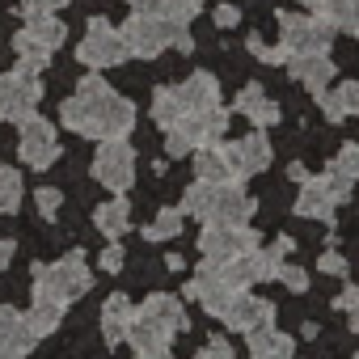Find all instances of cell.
<instances>
[{"label":"cell","mask_w":359,"mask_h":359,"mask_svg":"<svg viewBox=\"0 0 359 359\" xmlns=\"http://www.w3.org/2000/svg\"><path fill=\"white\" fill-rule=\"evenodd\" d=\"M245 47H250V55H258L262 64H287V47H283V43L271 47V43H262V39L254 34V39H245Z\"/></svg>","instance_id":"cell-35"},{"label":"cell","mask_w":359,"mask_h":359,"mask_svg":"<svg viewBox=\"0 0 359 359\" xmlns=\"http://www.w3.org/2000/svg\"><path fill=\"white\" fill-rule=\"evenodd\" d=\"M254 245H262V237L250 224H203V237H199V250L208 262H229L237 254H250Z\"/></svg>","instance_id":"cell-10"},{"label":"cell","mask_w":359,"mask_h":359,"mask_svg":"<svg viewBox=\"0 0 359 359\" xmlns=\"http://www.w3.org/2000/svg\"><path fill=\"white\" fill-rule=\"evenodd\" d=\"M275 279H279V283H287L292 292H309V271H304V266H287V262H283Z\"/></svg>","instance_id":"cell-38"},{"label":"cell","mask_w":359,"mask_h":359,"mask_svg":"<svg viewBox=\"0 0 359 359\" xmlns=\"http://www.w3.org/2000/svg\"><path fill=\"white\" fill-rule=\"evenodd\" d=\"M60 321H64V304H51V300H34V309L26 313V330L34 334V342L47 338V334H55Z\"/></svg>","instance_id":"cell-30"},{"label":"cell","mask_w":359,"mask_h":359,"mask_svg":"<svg viewBox=\"0 0 359 359\" xmlns=\"http://www.w3.org/2000/svg\"><path fill=\"white\" fill-rule=\"evenodd\" d=\"M131 321H135V304H131L123 292H114V296L102 304V334H106V346H118V342H127V334H131Z\"/></svg>","instance_id":"cell-18"},{"label":"cell","mask_w":359,"mask_h":359,"mask_svg":"<svg viewBox=\"0 0 359 359\" xmlns=\"http://www.w3.org/2000/svg\"><path fill=\"white\" fill-rule=\"evenodd\" d=\"M187 114V106H182V93H177V85H161L156 93H152V118L169 131L177 118Z\"/></svg>","instance_id":"cell-29"},{"label":"cell","mask_w":359,"mask_h":359,"mask_svg":"<svg viewBox=\"0 0 359 359\" xmlns=\"http://www.w3.org/2000/svg\"><path fill=\"white\" fill-rule=\"evenodd\" d=\"M34 346V334L26 330V313L0 304V359H26Z\"/></svg>","instance_id":"cell-17"},{"label":"cell","mask_w":359,"mask_h":359,"mask_svg":"<svg viewBox=\"0 0 359 359\" xmlns=\"http://www.w3.org/2000/svg\"><path fill=\"white\" fill-rule=\"evenodd\" d=\"M199 359H233V342H229L224 334H212L208 346L199 351Z\"/></svg>","instance_id":"cell-40"},{"label":"cell","mask_w":359,"mask_h":359,"mask_svg":"<svg viewBox=\"0 0 359 359\" xmlns=\"http://www.w3.org/2000/svg\"><path fill=\"white\" fill-rule=\"evenodd\" d=\"M177 131H182L195 148H203V144H216V140H224V131H229V110L224 106H208V110H187L182 118L173 123Z\"/></svg>","instance_id":"cell-14"},{"label":"cell","mask_w":359,"mask_h":359,"mask_svg":"<svg viewBox=\"0 0 359 359\" xmlns=\"http://www.w3.org/2000/svg\"><path fill=\"white\" fill-rule=\"evenodd\" d=\"M334 208H342V199L334 195L330 177H304L300 182V199H296V216L304 220H334Z\"/></svg>","instance_id":"cell-15"},{"label":"cell","mask_w":359,"mask_h":359,"mask_svg":"<svg viewBox=\"0 0 359 359\" xmlns=\"http://www.w3.org/2000/svg\"><path fill=\"white\" fill-rule=\"evenodd\" d=\"M93 177L114 195L131 191V182H135V152H131V144L127 140H102V148L93 156Z\"/></svg>","instance_id":"cell-8"},{"label":"cell","mask_w":359,"mask_h":359,"mask_svg":"<svg viewBox=\"0 0 359 359\" xmlns=\"http://www.w3.org/2000/svg\"><path fill=\"white\" fill-rule=\"evenodd\" d=\"M135 359H173L169 351H135Z\"/></svg>","instance_id":"cell-45"},{"label":"cell","mask_w":359,"mask_h":359,"mask_svg":"<svg viewBox=\"0 0 359 359\" xmlns=\"http://www.w3.org/2000/svg\"><path fill=\"white\" fill-rule=\"evenodd\" d=\"M18 152L30 169H51L60 161V140H55V127L34 110L30 118L18 123Z\"/></svg>","instance_id":"cell-9"},{"label":"cell","mask_w":359,"mask_h":359,"mask_svg":"<svg viewBox=\"0 0 359 359\" xmlns=\"http://www.w3.org/2000/svg\"><path fill=\"white\" fill-rule=\"evenodd\" d=\"M26 34L34 39V43H43L47 51H55L64 39H68V30H64V22L55 18V13H43V18H30L26 22Z\"/></svg>","instance_id":"cell-31"},{"label":"cell","mask_w":359,"mask_h":359,"mask_svg":"<svg viewBox=\"0 0 359 359\" xmlns=\"http://www.w3.org/2000/svg\"><path fill=\"white\" fill-rule=\"evenodd\" d=\"M317 102H321V114H325L330 123H342V118L359 114V85H355V81H342V85L325 89Z\"/></svg>","instance_id":"cell-26"},{"label":"cell","mask_w":359,"mask_h":359,"mask_svg":"<svg viewBox=\"0 0 359 359\" xmlns=\"http://www.w3.org/2000/svg\"><path fill=\"white\" fill-rule=\"evenodd\" d=\"M237 110H241L254 127H275V123H279V106L262 93V85H245V89L237 93Z\"/></svg>","instance_id":"cell-25"},{"label":"cell","mask_w":359,"mask_h":359,"mask_svg":"<svg viewBox=\"0 0 359 359\" xmlns=\"http://www.w3.org/2000/svg\"><path fill=\"white\" fill-rule=\"evenodd\" d=\"M287 72H292V81H300L313 97H321L330 85H334V60L330 55H287Z\"/></svg>","instance_id":"cell-16"},{"label":"cell","mask_w":359,"mask_h":359,"mask_svg":"<svg viewBox=\"0 0 359 359\" xmlns=\"http://www.w3.org/2000/svg\"><path fill=\"white\" fill-rule=\"evenodd\" d=\"M140 313H144V317H156V321H161V325H169L173 334H182V330L191 325V317L182 313V300L169 296V292H152V296L140 304Z\"/></svg>","instance_id":"cell-24"},{"label":"cell","mask_w":359,"mask_h":359,"mask_svg":"<svg viewBox=\"0 0 359 359\" xmlns=\"http://www.w3.org/2000/svg\"><path fill=\"white\" fill-rule=\"evenodd\" d=\"M325 173H338V177H346V182H359V144H342V152L330 161Z\"/></svg>","instance_id":"cell-34"},{"label":"cell","mask_w":359,"mask_h":359,"mask_svg":"<svg viewBox=\"0 0 359 359\" xmlns=\"http://www.w3.org/2000/svg\"><path fill=\"white\" fill-rule=\"evenodd\" d=\"M123 258H127L123 245H118V241H106V250H102V271H106V275H118V271H123Z\"/></svg>","instance_id":"cell-41"},{"label":"cell","mask_w":359,"mask_h":359,"mask_svg":"<svg viewBox=\"0 0 359 359\" xmlns=\"http://www.w3.org/2000/svg\"><path fill=\"white\" fill-rule=\"evenodd\" d=\"M258 212V203L241 191V182H195L182 195V216H195L203 224H250V216Z\"/></svg>","instance_id":"cell-2"},{"label":"cell","mask_w":359,"mask_h":359,"mask_svg":"<svg viewBox=\"0 0 359 359\" xmlns=\"http://www.w3.org/2000/svg\"><path fill=\"white\" fill-rule=\"evenodd\" d=\"M165 266H169V271H182L187 262H182V254H169V258H165Z\"/></svg>","instance_id":"cell-46"},{"label":"cell","mask_w":359,"mask_h":359,"mask_svg":"<svg viewBox=\"0 0 359 359\" xmlns=\"http://www.w3.org/2000/svg\"><path fill=\"white\" fill-rule=\"evenodd\" d=\"M89 287H93V275H89V266H85V254H81V250H72L68 258L47 262V266H39V262H34V300L72 304V300H81Z\"/></svg>","instance_id":"cell-3"},{"label":"cell","mask_w":359,"mask_h":359,"mask_svg":"<svg viewBox=\"0 0 359 359\" xmlns=\"http://www.w3.org/2000/svg\"><path fill=\"white\" fill-rule=\"evenodd\" d=\"M60 203H64V195H60L55 187H39V191H34V208H39L43 220H55V216H60Z\"/></svg>","instance_id":"cell-36"},{"label":"cell","mask_w":359,"mask_h":359,"mask_svg":"<svg viewBox=\"0 0 359 359\" xmlns=\"http://www.w3.org/2000/svg\"><path fill=\"white\" fill-rule=\"evenodd\" d=\"M127 342H131L135 351H169V342H173V330H169V325H161L156 317H144V313L135 309V321H131V334H127Z\"/></svg>","instance_id":"cell-23"},{"label":"cell","mask_w":359,"mask_h":359,"mask_svg":"<svg viewBox=\"0 0 359 359\" xmlns=\"http://www.w3.org/2000/svg\"><path fill=\"white\" fill-rule=\"evenodd\" d=\"M300 5H309V9H317V0H300Z\"/></svg>","instance_id":"cell-47"},{"label":"cell","mask_w":359,"mask_h":359,"mask_svg":"<svg viewBox=\"0 0 359 359\" xmlns=\"http://www.w3.org/2000/svg\"><path fill=\"white\" fill-rule=\"evenodd\" d=\"M220 148H224V156H229V165H233V173H237V182H245V177H254V173H262V169L271 165V140H266L262 131H250V135L229 140V144H220Z\"/></svg>","instance_id":"cell-11"},{"label":"cell","mask_w":359,"mask_h":359,"mask_svg":"<svg viewBox=\"0 0 359 359\" xmlns=\"http://www.w3.org/2000/svg\"><path fill=\"white\" fill-rule=\"evenodd\" d=\"M317 271H321V275H338V279H342L351 266H346V258H342L338 250H325V254L317 258Z\"/></svg>","instance_id":"cell-39"},{"label":"cell","mask_w":359,"mask_h":359,"mask_svg":"<svg viewBox=\"0 0 359 359\" xmlns=\"http://www.w3.org/2000/svg\"><path fill=\"white\" fill-rule=\"evenodd\" d=\"M317 18H325L334 30L359 34V0H317Z\"/></svg>","instance_id":"cell-28"},{"label":"cell","mask_w":359,"mask_h":359,"mask_svg":"<svg viewBox=\"0 0 359 359\" xmlns=\"http://www.w3.org/2000/svg\"><path fill=\"white\" fill-rule=\"evenodd\" d=\"M220 321H224L229 330H237V334H250V330L275 321V304L262 300V296H250V292H233L229 304L220 309Z\"/></svg>","instance_id":"cell-12"},{"label":"cell","mask_w":359,"mask_h":359,"mask_svg":"<svg viewBox=\"0 0 359 359\" xmlns=\"http://www.w3.org/2000/svg\"><path fill=\"white\" fill-rule=\"evenodd\" d=\"M334 309H342L346 317H359V287H351V283H346V287L338 292V300H334Z\"/></svg>","instance_id":"cell-42"},{"label":"cell","mask_w":359,"mask_h":359,"mask_svg":"<svg viewBox=\"0 0 359 359\" xmlns=\"http://www.w3.org/2000/svg\"><path fill=\"white\" fill-rule=\"evenodd\" d=\"M43 102V81L34 68L18 64L13 72L0 76V123H22L39 110Z\"/></svg>","instance_id":"cell-4"},{"label":"cell","mask_w":359,"mask_h":359,"mask_svg":"<svg viewBox=\"0 0 359 359\" xmlns=\"http://www.w3.org/2000/svg\"><path fill=\"white\" fill-rule=\"evenodd\" d=\"M131 5H135V13H148V18H161L173 26H191L203 13V0H131Z\"/></svg>","instance_id":"cell-20"},{"label":"cell","mask_w":359,"mask_h":359,"mask_svg":"<svg viewBox=\"0 0 359 359\" xmlns=\"http://www.w3.org/2000/svg\"><path fill=\"white\" fill-rule=\"evenodd\" d=\"M237 22H241V9H237V5H220V9H216V26H220V30H229V26H237Z\"/></svg>","instance_id":"cell-43"},{"label":"cell","mask_w":359,"mask_h":359,"mask_svg":"<svg viewBox=\"0 0 359 359\" xmlns=\"http://www.w3.org/2000/svg\"><path fill=\"white\" fill-rule=\"evenodd\" d=\"M123 30V43H127V55L135 60H156L165 47H173V34L182 30V26H173V22H161V18H148V13H131Z\"/></svg>","instance_id":"cell-7"},{"label":"cell","mask_w":359,"mask_h":359,"mask_svg":"<svg viewBox=\"0 0 359 359\" xmlns=\"http://www.w3.org/2000/svg\"><path fill=\"white\" fill-rule=\"evenodd\" d=\"M187 296L191 300H199L212 317H220V309L229 304V296H233V287L224 283V271H220V262H199L195 266V275H191V283H187Z\"/></svg>","instance_id":"cell-13"},{"label":"cell","mask_w":359,"mask_h":359,"mask_svg":"<svg viewBox=\"0 0 359 359\" xmlns=\"http://www.w3.org/2000/svg\"><path fill=\"white\" fill-rule=\"evenodd\" d=\"M22 195H26L22 173L9 169V165H0V216H13V212L22 208Z\"/></svg>","instance_id":"cell-32"},{"label":"cell","mask_w":359,"mask_h":359,"mask_svg":"<svg viewBox=\"0 0 359 359\" xmlns=\"http://www.w3.org/2000/svg\"><path fill=\"white\" fill-rule=\"evenodd\" d=\"M195 173H199V182H212V187H220V182H237V173H233V165H229V156H224L220 144H203V148H195Z\"/></svg>","instance_id":"cell-21"},{"label":"cell","mask_w":359,"mask_h":359,"mask_svg":"<svg viewBox=\"0 0 359 359\" xmlns=\"http://www.w3.org/2000/svg\"><path fill=\"white\" fill-rule=\"evenodd\" d=\"M177 233H182V208H161L156 220L144 229L148 241H169V237H177Z\"/></svg>","instance_id":"cell-33"},{"label":"cell","mask_w":359,"mask_h":359,"mask_svg":"<svg viewBox=\"0 0 359 359\" xmlns=\"http://www.w3.org/2000/svg\"><path fill=\"white\" fill-rule=\"evenodd\" d=\"M9 262H13V241H9V237H0V271H5Z\"/></svg>","instance_id":"cell-44"},{"label":"cell","mask_w":359,"mask_h":359,"mask_svg":"<svg viewBox=\"0 0 359 359\" xmlns=\"http://www.w3.org/2000/svg\"><path fill=\"white\" fill-rule=\"evenodd\" d=\"M68 0H18V9H22V18L30 22V18H43V13H55V9H64Z\"/></svg>","instance_id":"cell-37"},{"label":"cell","mask_w":359,"mask_h":359,"mask_svg":"<svg viewBox=\"0 0 359 359\" xmlns=\"http://www.w3.org/2000/svg\"><path fill=\"white\" fill-rule=\"evenodd\" d=\"M76 60H81L85 68H93V72H106V68L123 64V60H127L123 30L110 26L106 18H93V22L85 26V39H81V47H76Z\"/></svg>","instance_id":"cell-6"},{"label":"cell","mask_w":359,"mask_h":359,"mask_svg":"<svg viewBox=\"0 0 359 359\" xmlns=\"http://www.w3.org/2000/svg\"><path fill=\"white\" fill-rule=\"evenodd\" d=\"M60 118H64V127H72L76 135H89V140H123L135 127V106L123 93H114L97 72H85L76 85V97H68L60 106Z\"/></svg>","instance_id":"cell-1"},{"label":"cell","mask_w":359,"mask_h":359,"mask_svg":"<svg viewBox=\"0 0 359 359\" xmlns=\"http://www.w3.org/2000/svg\"><path fill=\"white\" fill-rule=\"evenodd\" d=\"M177 93H182V106H187V110L220 106V81H216L212 72H191L182 85H177Z\"/></svg>","instance_id":"cell-22"},{"label":"cell","mask_w":359,"mask_h":359,"mask_svg":"<svg viewBox=\"0 0 359 359\" xmlns=\"http://www.w3.org/2000/svg\"><path fill=\"white\" fill-rule=\"evenodd\" d=\"M334 34L338 30L325 18H309V13H283L279 18V39L287 47V55H330Z\"/></svg>","instance_id":"cell-5"},{"label":"cell","mask_w":359,"mask_h":359,"mask_svg":"<svg viewBox=\"0 0 359 359\" xmlns=\"http://www.w3.org/2000/svg\"><path fill=\"white\" fill-rule=\"evenodd\" d=\"M93 224L106 233V241H118V237L127 233V224H131V203H127V199H110V203H102V208L93 212Z\"/></svg>","instance_id":"cell-27"},{"label":"cell","mask_w":359,"mask_h":359,"mask_svg":"<svg viewBox=\"0 0 359 359\" xmlns=\"http://www.w3.org/2000/svg\"><path fill=\"white\" fill-rule=\"evenodd\" d=\"M245 338H250V342H245V346H250V359H292V351H296V338L283 334V330H275V321L250 330Z\"/></svg>","instance_id":"cell-19"},{"label":"cell","mask_w":359,"mask_h":359,"mask_svg":"<svg viewBox=\"0 0 359 359\" xmlns=\"http://www.w3.org/2000/svg\"><path fill=\"white\" fill-rule=\"evenodd\" d=\"M351 359H359V355H351Z\"/></svg>","instance_id":"cell-48"}]
</instances>
